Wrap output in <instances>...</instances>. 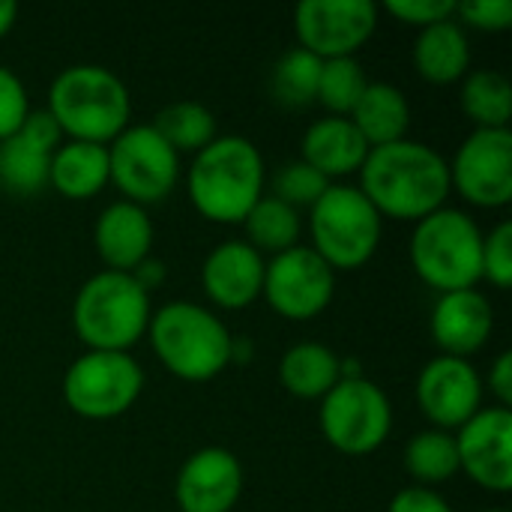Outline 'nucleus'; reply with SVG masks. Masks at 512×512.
<instances>
[{"label":"nucleus","instance_id":"9b49d317","mask_svg":"<svg viewBox=\"0 0 512 512\" xmlns=\"http://www.w3.org/2000/svg\"><path fill=\"white\" fill-rule=\"evenodd\" d=\"M336 291L333 267L312 246H291L264 267L261 294L267 303L291 321H309L321 315Z\"/></svg>","mask_w":512,"mask_h":512},{"label":"nucleus","instance_id":"1a4fd4ad","mask_svg":"<svg viewBox=\"0 0 512 512\" xmlns=\"http://www.w3.org/2000/svg\"><path fill=\"white\" fill-rule=\"evenodd\" d=\"M390 426V399L369 378H339V384L321 399V432L348 456L378 450L387 441Z\"/></svg>","mask_w":512,"mask_h":512},{"label":"nucleus","instance_id":"e433bc0d","mask_svg":"<svg viewBox=\"0 0 512 512\" xmlns=\"http://www.w3.org/2000/svg\"><path fill=\"white\" fill-rule=\"evenodd\" d=\"M18 135H24V138H27L30 144H36V147H42V150L54 153V150L60 147V135H63V129L57 126V120L51 117V111H48V108H39V111H30V114L24 117V123H21Z\"/></svg>","mask_w":512,"mask_h":512},{"label":"nucleus","instance_id":"6ab92c4d","mask_svg":"<svg viewBox=\"0 0 512 512\" xmlns=\"http://www.w3.org/2000/svg\"><path fill=\"white\" fill-rule=\"evenodd\" d=\"M96 252L108 264V270L132 273L144 258H150L153 246V222L147 210L135 201L108 204L93 228Z\"/></svg>","mask_w":512,"mask_h":512},{"label":"nucleus","instance_id":"4be33fe9","mask_svg":"<svg viewBox=\"0 0 512 512\" xmlns=\"http://www.w3.org/2000/svg\"><path fill=\"white\" fill-rule=\"evenodd\" d=\"M111 180L108 147L93 141H66L51 153L48 183L66 198H93Z\"/></svg>","mask_w":512,"mask_h":512},{"label":"nucleus","instance_id":"58836bf2","mask_svg":"<svg viewBox=\"0 0 512 512\" xmlns=\"http://www.w3.org/2000/svg\"><path fill=\"white\" fill-rule=\"evenodd\" d=\"M489 387L492 393L498 396L501 408H510L512 405V354L510 351H501L492 363V372H489Z\"/></svg>","mask_w":512,"mask_h":512},{"label":"nucleus","instance_id":"f3484780","mask_svg":"<svg viewBox=\"0 0 512 512\" xmlns=\"http://www.w3.org/2000/svg\"><path fill=\"white\" fill-rule=\"evenodd\" d=\"M492 327H495L492 303L477 288L441 294L429 318L435 345L450 357H468L480 351L492 336Z\"/></svg>","mask_w":512,"mask_h":512},{"label":"nucleus","instance_id":"f8f14e48","mask_svg":"<svg viewBox=\"0 0 512 512\" xmlns=\"http://www.w3.org/2000/svg\"><path fill=\"white\" fill-rule=\"evenodd\" d=\"M294 27L300 48L315 57H354L378 27V6L372 0H303L294 9Z\"/></svg>","mask_w":512,"mask_h":512},{"label":"nucleus","instance_id":"393cba45","mask_svg":"<svg viewBox=\"0 0 512 512\" xmlns=\"http://www.w3.org/2000/svg\"><path fill=\"white\" fill-rule=\"evenodd\" d=\"M51 153L30 144L24 135H9L0 141V186L18 198L39 195L48 186Z\"/></svg>","mask_w":512,"mask_h":512},{"label":"nucleus","instance_id":"0eeeda50","mask_svg":"<svg viewBox=\"0 0 512 512\" xmlns=\"http://www.w3.org/2000/svg\"><path fill=\"white\" fill-rule=\"evenodd\" d=\"M309 231L312 249L333 270H357L381 243V213L357 186L330 183L309 207Z\"/></svg>","mask_w":512,"mask_h":512},{"label":"nucleus","instance_id":"f03ea898","mask_svg":"<svg viewBox=\"0 0 512 512\" xmlns=\"http://www.w3.org/2000/svg\"><path fill=\"white\" fill-rule=\"evenodd\" d=\"M186 189L201 216L213 222H243L264 195L261 150L243 135H216L195 153Z\"/></svg>","mask_w":512,"mask_h":512},{"label":"nucleus","instance_id":"2f4dec72","mask_svg":"<svg viewBox=\"0 0 512 512\" xmlns=\"http://www.w3.org/2000/svg\"><path fill=\"white\" fill-rule=\"evenodd\" d=\"M330 186V180L324 174H318L312 165H306L303 159H294V162H285L276 177H273V195L285 204H291L294 210L297 207H312L324 189Z\"/></svg>","mask_w":512,"mask_h":512},{"label":"nucleus","instance_id":"a19ab883","mask_svg":"<svg viewBox=\"0 0 512 512\" xmlns=\"http://www.w3.org/2000/svg\"><path fill=\"white\" fill-rule=\"evenodd\" d=\"M15 18H18V6H15V0H0V36L12 30Z\"/></svg>","mask_w":512,"mask_h":512},{"label":"nucleus","instance_id":"bb28decb","mask_svg":"<svg viewBox=\"0 0 512 512\" xmlns=\"http://www.w3.org/2000/svg\"><path fill=\"white\" fill-rule=\"evenodd\" d=\"M246 225V234H249V246L252 249H267L273 255L297 246V237H300V216L291 204L279 201L276 195H261L255 201V207L246 213L243 219Z\"/></svg>","mask_w":512,"mask_h":512},{"label":"nucleus","instance_id":"2eb2a0df","mask_svg":"<svg viewBox=\"0 0 512 512\" xmlns=\"http://www.w3.org/2000/svg\"><path fill=\"white\" fill-rule=\"evenodd\" d=\"M417 402L438 429H459L483 405V381L465 357L441 354L420 369Z\"/></svg>","mask_w":512,"mask_h":512},{"label":"nucleus","instance_id":"9d476101","mask_svg":"<svg viewBox=\"0 0 512 512\" xmlns=\"http://www.w3.org/2000/svg\"><path fill=\"white\" fill-rule=\"evenodd\" d=\"M111 180L126 192V201L150 204L162 201L180 174V153L150 126H126L108 147Z\"/></svg>","mask_w":512,"mask_h":512},{"label":"nucleus","instance_id":"6e6552de","mask_svg":"<svg viewBox=\"0 0 512 512\" xmlns=\"http://www.w3.org/2000/svg\"><path fill=\"white\" fill-rule=\"evenodd\" d=\"M144 387V369L129 351H87L63 378L66 405L87 420H111L129 411Z\"/></svg>","mask_w":512,"mask_h":512},{"label":"nucleus","instance_id":"a211bd4d","mask_svg":"<svg viewBox=\"0 0 512 512\" xmlns=\"http://www.w3.org/2000/svg\"><path fill=\"white\" fill-rule=\"evenodd\" d=\"M264 267L267 261L246 240H225L201 264V282L216 306L243 309L261 294Z\"/></svg>","mask_w":512,"mask_h":512},{"label":"nucleus","instance_id":"7ed1b4c3","mask_svg":"<svg viewBox=\"0 0 512 512\" xmlns=\"http://www.w3.org/2000/svg\"><path fill=\"white\" fill-rule=\"evenodd\" d=\"M48 111L75 141H114L132 114L123 78L96 63H75L57 72L48 87Z\"/></svg>","mask_w":512,"mask_h":512},{"label":"nucleus","instance_id":"dca6fc26","mask_svg":"<svg viewBox=\"0 0 512 512\" xmlns=\"http://www.w3.org/2000/svg\"><path fill=\"white\" fill-rule=\"evenodd\" d=\"M243 492V468L225 447L195 450L177 474V504L183 512H231Z\"/></svg>","mask_w":512,"mask_h":512},{"label":"nucleus","instance_id":"aec40b11","mask_svg":"<svg viewBox=\"0 0 512 512\" xmlns=\"http://www.w3.org/2000/svg\"><path fill=\"white\" fill-rule=\"evenodd\" d=\"M366 153L369 141L360 135L351 117L327 114L315 120L303 135V162L312 165L327 180L360 171Z\"/></svg>","mask_w":512,"mask_h":512},{"label":"nucleus","instance_id":"ea45409f","mask_svg":"<svg viewBox=\"0 0 512 512\" xmlns=\"http://www.w3.org/2000/svg\"><path fill=\"white\" fill-rule=\"evenodd\" d=\"M132 276H135V282L150 294L153 288H159V285L165 282V264L156 261V258H144V261L132 270Z\"/></svg>","mask_w":512,"mask_h":512},{"label":"nucleus","instance_id":"c756f323","mask_svg":"<svg viewBox=\"0 0 512 512\" xmlns=\"http://www.w3.org/2000/svg\"><path fill=\"white\" fill-rule=\"evenodd\" d=\"M405 468L414 480H420L429 489L435 483H447L459 471L456 438L444 429L417 432L405 447Z\"/></svg>","mask_w":512,"mask_h":512},{"label":"nucleus","instance_id":"423d86ee","mask_svg":"<svg viewBox=\"0 0 512 512\" xmlns=\"http://www.w3.org/2000/svg\"><path fill=\"white\" fill-rule=\"evenodd\" d=\"M411 264L417 276L441 294L474 288L483 279L480 225L462 210L438 207L423 216L411 234Z\"/></svg>","mask_w":512,"mask_h":512},{"label":"nucleus","instance_id":"c85d7f7f","mask_svg":"<svg viewBox=\"0 0 512 512\" xmlns=\"http://www.w3.org/2000/svg\"><path fill=\"white\" fill-rule=\"evenodd\" d=\"M321 57L306 48H288L270 72L273 99L285 108H306L318 96Z\"/></svg>","mask_w":512,"mask_h":512},{"label":"nucleus","instance_id":"a878e982","mask_svg":"<svg viewBox=\"0 0 512 512\" xmlns=\"http://www.w3.org/2000/svg\"><path fill=\"white\" fill-rule=\"evenodd\" d=\"M462 108L477 129H507L512 114V84L498 69H477L462 81Z\"/></svg>","mask_w":512,"mask_h":512},{"label":"nucleus","instance_id":"39448f33","mask_svg":"<svg viewBox=\"0 0 512 512\" xmlns=\"http://www.w3.org/2000/svg\"><path fill=\"white\" fill-rule=\"evenodd\" d=\"M150 339L156 357L168 372L186 381H210L231 363V342L225 321L189 300L165 303L150 315Z\"/></svg>","mask_w":512,"mask_h":512},{"label":"nucleus","instance_id":"7c9ffc66","mask_svg":"<svg viewBox=\"0 0 512 512\" xmlns=\"http://www.w3.org/2000/svg\"><path fill=\"white\" fill-rule=\"evenodd\" d=\"M369 78L366 69L357 57H330L321 60V78H318V96L324 108H330V114L348 117L357 105V99L363 96Z\"/></svg>","mask_w":512,"mask_h":512},{"label":"nucleus","instance_id":"cd10ccee","mask_svg":"<svg viewBox=\"0 0 512 512\" xmlns=\"http://www.w3.org/2000/svg\"><path fill=\"white\" fill-rule=\"evenodd\" d=\"M150 126L177 153H183V150L198 153L201 147H207L216 138V117H213V111L207 105H201V102H192V99L165 105Z\"/></svg>","mask_w":512,"mask_h":512},{"label":"nucleus","instance_id":"79ce46f5","mask_svg":"<svg viewBox=\"0 0 512 512\" xmlns=\"http://www.w3.org/2000/svg\"><path fill=\"white\" fill-rule=\"evenodd\" d=\"M483 512H504V510H483Z\"/></svg>","mask_w":512,"mask_h":512},{"label":"nucleus","instance_id":"412c9836","mask_svg":"<svg viewBox=\"0 0 512 512\" xmlns=\"http://www.w3.org/2000/svg\"><path fill=\"white\" fill-rule=\"evenodd\" d=\"M471 63V42L462 24L453 18L435 21L417 33L414 42V66L426 81L450 84L468 72Z\"/></svg>","mask_w":512,"mask_h":512},{"label":"nucleus","instance_id":"f257e3e1","mask_svg":"<svg viewBox=\"0 0 512 512\" xmlns=\"http://www.w3.org/2000/svg\"><path fill=\"white\" fill-rule=\"evenodd\" d=\"M357 189L381 216L420 222L450 195V162L423 141L399 138L369 147Z\"/></svg>","mask_w":512,"mask_h":512},{"label":"nucleus","instance_id":"72a5a7b5","mask_svg":"<svg viewBox=\"0 0 512 512\" xmlns=\"http://www.w3.org/2000/svg\"><path fill=\"white\" fill-rule=\"evenodd\" d=\"M27 114H30V102L21 78L9 66H0V141L15 135Z\"/></svg>","mask_w":512,"mask_h":512},{"label":"nucleus","instance_id":"f704fd0d","mask_svg":"<svg viewBox=\"0 0 512 512\" xmlns=\"http://www.w3.org/2000/svg\"><path fill=\"white\" fill-rule=\"evenodd\" d=\"M384 6L390 15L408 24H420V27H429L435 21H447L456 15V0H387Z\"/></svg>","mask_w":512,"mask_h":512},{"label":"nucleus","instance_id":"473e14b6","mask_svg":"<svg viewBox=\"0 0 512 512\" xmlns=\"http://www.w3.org/2000/svg\"><path fill=\"white\" fill-rule=\"evenodd\" d=\"M483 276L495 288L512 285V225L501 222L489 237H483Z\"/></svg>","mask_w":512,"mask_h":512},{"label":"nucleus","instance_id":"4468645a","mask_svg":"<svg viewBox=\"0 0 512 512\" xmlns=\"http://www.w3.org/2000/svg\"><path fill=\"white\" fill-rule=\"evenodd\" d=\"M456 450L459 468L492 492L512 489V414L510 408H480L468 423L459 426Z\"/></svg>","mask_w":512,"mask_h":512},{"label":"nucleus","instance_id":"5701e85b","mask_svg":"<svg viewBox=\"0 0 512 512\" xmlns=\"http://www.w3.org/2000/svg\"><path fill=\"white\" fill-rule=\"evenodd\" d=\"M348 117L354 120L360 135L369 141V147H381V144L405 138L408 123H411V105L399 87L387 81H369Z\"/></svg>","mask_w":512,"mask_h":512},{"label":"nucleus","instance_id":"20e7f679","mask_svg":"<svg viewBox=\"0 0 512 512\" xmlns=\"http://www.w3.org/2000/svg\"><path fill=\"white\" fill-rule=\"evenodd\" d=\"M150 315V294L123 270L90 276L72 303L75 333L90 351H129L147 333Z\"/></svg>","mask_w":512,"mask_h":512},{"label":"nucleus","instance_id":"4c0bfd02","mask_svg":"<svg viewBox=\"0 0 512 512\" xmlns=\"http://www.w3.org/2000/svg\"><path fill=\"white\" fill-rule=\"evenodd\" d=\"M387 512H453V507L444 495H438L429 486H408L390 501Z\"/></svg>","mask_w":512,"mask_h":512},{"label":"nucleus","instance_id":"b1692460","mask_svg":"<svg viewBox=\"0 0 512 512\" xmlns=\"http://www.w3.org/2000/svg\"><path fill=\"white\" fill-rule=\"evenodd\" d=\"M279 378L300 399H324L342 378V357L321 342H297L285 351Z\"/></svg>","mask_w":512,"mask_h":512},{"label":"nucleus","instance_id":"c9c22d12","mask_svg":"<svg viewBox=\"0 0 512 512\" xmlns=\"http://www.w3.org/2000/svg\"><path fill=\"white\" fill-rule=\"evenodd\" d=\"M456 12L477 30H507L512 24V0H462Z\"/></svg>","mask_w":512,"mask_h":512},{"label":"nucleus","instance_id":"ddd939ff","mask_svg":"<svg viewBox=\"0 0 512 512\" xmlns=\"http://www.w3.org/2000/svg\"><path fill=\"white\" fill-rule=\"evenodd\" d=\"M450 186L480 207L507 204L512 198L510 129H474L450 162Z\"/></svg>","mask_w":512,"mask_h":512}]
</instances>
